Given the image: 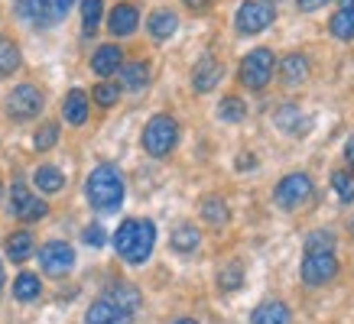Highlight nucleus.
<instances>
[{
    "label": "nucleus",
    "mask_w": 354,
    "mask_h": 324,
    "mask_svg": "<svg viewBox=\"0 0 354 324\" xmlns=\"http://www.w3.org/2000/svg\"><path fill=\"white\" fill-rule=\"evenodd\" d=\"M85 194H88V205L101 211V214H111L124 205V179H120L118 165L111 162H101L95 172L88 175L85 182Z\"/></svg>",
    "instance_id": "nucleus-1"
},
{
    "label": "nucleus",
    "mask_w": 354,
    "mask_h": 324,
    "mask_svg": "<svg viewBox=\"0 0 354 324\" xmlns=\"http://www.w3.org/2000/svg\"><path fill=\"white\" fill-rule=\"evenodd\" d=\"M118 72H120V88H127V91H143L150 85V65L147 62H127L120 65Z\"/></svg>",
    "instance_id": "nucleus-20"
},
{
    "label": "nucleus",
    "mask_w": 354,
    "mask_h": 324,
    "mask_svg": "<svg viewBox=\"0 0 354 324\" xmlns=\"http://www.w3.org/2000/svg\"><path fill=\"white\" fill-rule=\"evenodd\" d=\"M62 117L72 123V127H82L88 120V94L85 91H68L65 94V101H62Z\"/></svg>",
    "instance_id": "nucleus-19"
},
{
    "label": "nucleus",
    "mask_w": 354,
    "mask_h": 324,
    "mask_svg": "<svg viewBox=\"0 0 354 324\" xmlns=\"http://www.w3.org/2000/svg\"><path fill=\"white\" fill-rule=\"evenodd\" d=\"M250 324H292V312L286 302H279V298H267V302H260L250 314Z\"/></svg>",
    "instance_id": "nucleus-17"
},
{
    "label": "nucleus",
    "mask_w": 354,
    "mask_h": 324,
    "mask_svg": "<svg viewBox=\"0 0 354 324\" xmlns=\"http://www.w3.org/2000/svg\"><path fill=\"white\" fill-rule=\"evenodd\" d=\"M277 20V10L270 7L267 0H244L234 13V30L241 36H257Z\"/></svg>",
    "instance_id": "nucleus-5"
},
{
    "label": "nucleus",
    "mask_w": 354,
    "mask_h": 324,
    "mask_svg": "<svg viewBox=\"0 0 354 324\" xmlns=\"http://www.w3.org/2000/svg\"><path fill=\"white\" fill-rule=\"evenodd\" d=\"M82 240H85L88 247H101V243L108 240V234H104V227L101 224H88L85 230H82Z\"/></svg>",
    "instance_id": "nucleus-37"
},
{
    "label": "nucleus",
    "mask_w": 354,
    "mask_h": 324,
    "mask_svg": "<svg viewBox=\"0 0 354 324\" xmlns=\"http://www.w3.org/2000/svg\"><path fill=\"white\" fill-rule=\"evenodd\" d=\"M247 117V104L241 97H221V104H218V120H225V123H241Z\"/></svg>",
    "instance_id": "nucleus-31"
},
{
    "label": "nucleus",
    "mask_w": 354,
    "mask_h": 324,
    "mask_svg": "<svg viewBox=\"0 0 354 324\" xmlns=\"http://www.w3.org/2000/svg\"><path fill=\"white\" fill-rule=\"evenodd\" d=\"M312 179L306 172H290V175H283L277 185V192H273V198H277V205L279 207H286V211H296V207L302 205H309L312 201Z\"/></svg>",
    "instance_id": "nucleus-6"
},
{
    "label": "nucleus",
    "mask_w": 354,
    "mask_h": 324,
    "mask_svg": "<svg viewBox=\"0 0 354 324\" xmlns=\"http://www.w3.org/2000/svg\"><path fill=\"white\" fill-rule=\"evenodd\" d=\"M147 30H150V36L156 39V43H166L172 32L179 30V17L169 13V10H156L150 20H147Z\"/></svg>",
    "instance_id": "nucleus-21"
},
{
    "label": "nucleus",
    "mask_w": 354,
    "mask_h": 324,
    "mask_svg": "<svg viewBox=\"0 0 354 324\" xmlns=\"http://www.w3.org/2000/svg\"><path fill=\"white\" fill-rule=\"evenodd\" d=\"M111 240H114V250H118L120 259H127L130 266H140L153 253L156 227H153V221H124Z\"/></svg>",
    "instance_id": "nucleus-2"
},
{
    "label": "nucleus",
    "mask_w": 354,
    "mask_h": 324,
    "mask_svg": "<svg viewBox=\"0 0 354 324\" xmlns=\"http://www.w3.org/2000/svg\"><path fill=\"white\" fill-rule=\"evenodd\" d=\"M17 68H20V49H17L10 39H3V36H0V78L13 75Z\"/></svg>",
    "instance_id": "nucleus-32"
},
{
    "label": "nucleus",
    "mask_w": 354,
    "mask_h": 324,
    "mask_svg": "<svg viewBox=\"0 0 354 324\" xmlns=\"http://www.w3.org/2000/svg\"><path fill=\"white\" fill-rule=\"evenodd\" d=\"M183 3H185V7H192V10H205L212 0H183Z\"/></svg>",
    "instance_id": "nucleus-39"
},
{
    "label": "nucleus",
    "mask_w": 354,
    "mask_h": 324,
    "mask_svg": "<svg viewBox=\"0 0 354 324\" xmlns=\"http://www.w3.org/2000/svg\"><path fill=\"white\" fill-rule=\"evenodd\" d=\"M202 221L205 224H212V227H221L227 224V205L218 198V194H208V198H202Z\"/></svg>",
    "instance_id": "nucleus-27"
},
{
    "label": "nucleus",
    "mask_w": 354,
    "mask_h": 324,
    "mask_svg": "<svg viewBox=\"0 0 354 324\" xmlns=\"http://www.w3.org/2000/svg\"><path fill=\"white\" fill-rule=\"evenodd\" d=\"M221 78H225V65L218 62L215 55H202L192 68V88L198 94H208L215 85H221Z\"/></svg>",
    "instance_id": "nucleus-12"
},
{
    "label": "nucleus",
    "mask_w": 354,
    "mask_h": 324,
    "mask_svg": "<svg viewBox=\"0 0 354 324\" xmlns=\"http://www.w3.org/2000/svg\"><path fill=\"white\" fill-rule=\"evenodd\" d=\"M120 65H124V52H120V45H101V49L91 55V72H95L97 78H111Z\"/></svg>",
    "instance_id": "nucleus-18"
},
{
    "label": "nucleus",
    "mask_w": 354,
    "mask_h": 324,
    "mask_svg": "<svg viewBox=\"0 0 354 324\" xmlns=\"http://www.w3.org/2000/svg\"><path fill=\"white\" fill-rule=\"evenodd\" d=\"M140 26V10L137 3H118L114 10H111L108 17V30L114 32V36H133Z\"/></svg>",
    "instance_id": "nucleus-15"
},
{
    "label": "nucleus",
    "mask_w": 354,
    "mask_h": 324,
    "mask_svg": "<svg viewBox=\"0 0 354 324\" xmlns=\"http://www.w3.org/2000/svg\"><path fill=\"white\" fill-rule=\"evenodd\" d=\"M39 292H43V282H39V276H32V272H20L17 282H13V298L17 302H36Z\"/></svg>",
    "instance_id": "nucleus-24"
},
{
    "label": "nucleus",
    "mask_w": 354,
    "mask_h": 324,
    "mask_svg": "<svg viewBox=\"0 0 354 324\" xmlns=\"http://www.w3.org/2000/svg\"><path fill=\"white\" fill-rule=\"evenodd\" d=\"M10 214L20 217V221H43L49 214V205H46L39 194H32L23 182H13L10 188Z\"/></svg>",
    "instance_id": "nucleus-10"
},
{
    "label": "nucleus",
    "mask_w": 354,
    "mask_h": 324,
    "mask_svg": "<svg viewBox=\"0 0 354 324\" xmlns=\"http://www.w3.org/2000/svg\"><path fill=\"white\" fill-rule=\"evenodd\" d=\"M344 159L351 162V169H354V140H348V146H344Z\"/></svg>",
    "instance_id": "nucleus-41"
},
{
    "label": "nucleus",
    "mask_w": 354,
    "mask_h": 324,
    "mask_svg": "<svg viewBox=\"0 0 354 324\" xmlns=\"http://www.w3.org/2000/svg\"><path fill=\"white\" fill-rule=\"evenodd\" d=\"M104 298H111V302L120 305V308H124V312H130V314L140 308V292H137V285H130V282H114Z\"/></svg>",
    "instance_id": "nucleus-23"
},
{
    "label": "nucleus",
    "mask_w": 354,
    "mask_h": 324,
    "mask_svg": "<svg viewBox=\"0 0 354 324\" xmlns=\"http://www.w3.org/2000/svg\"><path fill=\"white\" fill-rule=\"evenodd\" d=\"M237 169H254V156H241V159H237Z\"/></svg>",
    "instance_id": "nucleus-40"
},
{
    "label": "nucleus",
    "mask_w": 354,
    "mask_h": 324,
    "mask_svg": "<svg viewBox=\"0 0 354 324\" xmlns=\"http://www.w3.org/2000/svg\"><path fill=\"white\" fill-rule=\"evenodd\" d=\"M273 123H277V130H283L286 136H302V133L312 130V120L306 117L302 108H296V104H283V108L273 114Z\"/></svg>",
    "instance_id": "nucleus-13"
},
{
    "label": "nucleus",
    "mask_w": 354,
    "mask_h": 324,
    "mask_svg": "<svg viewBox=\"0 0 354 324\" xmlns=\"http://www.w3.org/2000/svg\"><path fill=\"white\" fill-rule=\"evenodd\" d=\"M101 17H104V0H82V30H85V36H95Z\"/></svg>",
    "instance_id": "nucleus-29"
},
{
    "label": "nucleus",
    "mask_w": 354,
    "mask_h": 324,
    "mask_svg": "<svg viewBox=\"0 0 354 324\" xmlns=\"http://www.w3.org/2000/svg\"><path fill=\"white\" fill-rule=\"evenodd\" d=\"M338 10H354V0H338Z\"/></svg>",
    "instance_id": "nucleus-42"
},
{
    "label": "nucleus",
    "mask_w": 354,
    "mask_h": 324,
    "mask_svg": "<svg viewBox=\"0 0 354 324\" xmlns=\"http://www.w3.org/2000/svg\"><path fill=\"white\" fill-rule=\"evenodd\" d=\"M338 276V259L335 253H306L302 256V282L306 285H325Z\"/></svg>",
    "instance_id": "nucleus-11"
},
{
    "label": "nucleus",
    "mask_w": 354,
    "mask_h": 324,
    "mask_svg": "<svg viewBox=\"0 0 354 324\" xmlns=\"http://www.w3.org/2000/svg\"><path fill=\"white\" fill-rule=\"evenodd\" d=\"M130 321H133V314L124 312V308L114 305L111 298H97L85 312V324H130Z\"/></svg>",
    "instance_id": "nucleus-14"
},
{
    "label": "nucleus",
    "mask_w": 354,
    "mask_h": 324,
    "mask_svg": "<svg viewBox=\"0 0 354 324\" xmlns=\"http://www.w3.org/2000/svg\"><path fill=\"white\" fill-rule=\"evenodd\" d=\"M72 7H75V0H23L20 13L32 23V26L46 30V26L62 23L65 17H68V10H72Z\"/></svg>",
    "instance_id": "nucleus-7"
},
{
    "label": "nucleus",
    "mask_w": 354,
    "mask_h": 324,
    "mask_svg": "<svg viewBox=\"0 0 354 324\" xmlns=\"http://www.w3.org/2000/svg\"><path fill=\"white\" fill-rule=\"evenodd\" d=\"M198 240H202V234H198L192 224H179L176 230H172L169 243H172L176 253H195V250H198Z\"/></svg>",
    "instance_id": "nucleus-25"
},
{
    "label": "nucleus",
    "mask_w": 354,
    "mask_h": 324,
    "mask_svg": "<svg viewBox=\"0 0 354 324\" xmlns=\"http://www.w3.org/2000/svg\"><path fill=\"white\" fill-rule=\"evenodd\" d=\"M0 289H3V266H0Z\"/></svg>",
    "instance_id": "nucleus-44"
},
{
    "label": "nucleus",
    "mask_w": 354,
    "mask_h": 324,
    "mask_svg": "<svg viewBox=\"0 0 354 324\" xmlns=\"http://www.w3.org/2000/svg\"><path fill=\"white\" fill-rule=\"evenodd\" d=\"M7 256H10L13 263H26V259L32 256V234L30 230H17V234L7 237Z\"/></svg>",
    "instance_id": "nucleus-26"
},
{
    "label": "nucleus",
    "mask_w": 354,
    "mask_h": 324,
    "mask_svg": "<svg viewBox=\"0 0 354 324\" xmlns=\"http://www.w3.org/2000/svg\"><path fill=\"white\" fill-rule=\"evenodd\" d=\"M0 198H3V185H0Z\"/></svg>",
    "instance_id": "nucleus-46"
},
{
    "label": "nucleus",
    "mask_w": 354,
    "mask_h": 324,
    "mask_svg": "<svg viewBox=\"0 0 354 324\" xmlns=\"http://www.w3.org/2000/svg\"><path fill=\"white\" fill-rule=\"evenodd\" d=\"M43 104H46V97H43V91L36 85H17L7 94V114H10L13 120H30V117H36L39 110H43Z\"/></svg>",
    "instance_id": "nucleus-8"
},
{
    "label": "nucleus",
    "mask_w": 354,
    "mask_h": 324,
    "mask_svg": "<svg viewBox=\"0 0 354 324\" xmlns=\"http://www.w3.org/2000/svg\"><path fill=\"white\" fill-rule=\"evenodd\" d=\"M273 49H254V52L244 55V62H241V85L247 88V91H263V88L270 85V78H273Z\"/></svg>",
    "instance_id": "nucleus-4"
},
{
    "label": "nucleus",
    "mask_w": 354,
    "mask_h": 324,
    "mask_svg": "<svg viewBox=\"0 0 354 324\" xmlns=\"http://www.w3.org/2000/svg\"><path fill=\"white\" fill-rule=\"evenodd\" d=\"M55 143H59V123H43V127L36 130V136H32V146L39 152L53 150Z\"/></svg>",
    "instance_id": "nucleus-36"
},
{
    "label": "nucleus",
    "mask_w": 354,
    "mask_h": 324,
    "mask_svg": "<svg viewBox=\"0 0 354 324\" xmlns=\"http://www.w3.org/2000/svg\"><path fill=\"white\" fill-rule=\"evenodd\" d=\"M267 3H270V0H267ZM273 3H279V0H273Z\"/></svg>",
    "instance_id": "nucleus-47"
},
{
    "label": "nucleus",
    "mask_w": 354,
    "mask_h": 324,
    "mask_svg": "<svg viewBox=\"0 0 354 324\" xmlns=\"http://www.w3.org/2000/svg\"><path fill=\"white\" fill-rule=\"evenodd\" d=\"M176 143H179V123L169 114L150 117V123L143 127V150L160 159V156H169L176 150Z\"/></svg>",
    "instance_id": "nucleus-3"
},
{
    "label": "nucleus",
    "mask_w": 354,
    "mask_h": 324,
    "mask_svg": "<svg viewBox=\"0 0 354 324\" xmlns=\"http://www.w3.org/2000/svg\"><path fill=\"white\" fill-rule=\"evenodd\" d=\"M95 104L97 108H114L120 101V85H111V81H101V85H95Z\"/></svg>",
    "instance_id": "nucleus-35"
},
{
    "label": "nucleus",
    "mask_w": 354,
    "mask_h": 324,
    "mask_svg": "<svg viewBox=\"0 0 354 324\" xmlns=\"http://www.w3.org/2000/svg\"><path fill=\"white\" fill-rule=\"evenodd\" d=\"M332 188H335V194H338V201L351 205V201H354V175H351V169L335 172L332 175Z\"/></svg>",
    "instance_id": "nucleus-34"
},
{
    "label": "nucleus",
    "mask_w": 354,
    "mask_h": 324,
    "mask_svg": "<svg viewBox=\"0 0 354 324\" xmlns=\"http://www.w3.org/2000/svg\"><path fill=\"white\" fill-rule=\"evenodd\" d=\"M328 32H332L335 39H342V43H351L354 39V10H338L328 20Z\"/></svg>",
    "instance_id": "nucleus-28"
},
{
    "label": "nucleus",
    "mask_w": 354,
    "mask_h": 324,
    "mask_svg": "<svg viewBox=\"0 0 354 324\" xmlns=\"http://www.w3.org/2000/svg\"><path fill=\"white\" fill-rule=\"evenodd\" d=\"M302 247H306V253H335V234L332 230H312Z\"/></svg>",
    "instance_id": "nucleus-33"
},
{
    "label": "nucleus",
    "mask_w": 354,
    "mask_h": 324,
    "mask_svg": "<svg viewBox=\"0 0 354 324\" xmlns=\"http://www.w3.org/2000/svg\"><path fill=\"white\" fill-rule=\"evenodd\" d=\"M39 266H43L46 276H68L72 266H75V250L68 247L65 240H49L43 250H39Z\"/></svg>",
    "instance_id": "nucleus-9"
},
{
    "label": "nucleus",
    "mask_w": 354,
    "mask_h": 324,
    "mask_svg": "<svg viewBox=\"0 0 354 324\" xmlns=\"http://www.w3.org/2000/svg\"><path fill=\"white\" fill-rule=\"evenodd\" d=\"M244 285V266L241 263H225L218 272V289L221 292H237Z\"/></svg>",
    "instance_id": "nucleus-30"
},
{
    "label": "nucleus",
    "mask_w": 354,
    "mask_h": 324,
    "mask_svg": "<svg viewBox=\"0 0 354 324\" xmlns=\"http://www.w3.org/2000/svg\"><path fill=\"white\" fill-rule=\"evenodd\" d=\"M172 324H198V321H195V318H176Z\"/></svg>",
    "instance_id": "nucleus-43"
},
{
    "label": "nucleus",
    "mask_w": 354,
    "mask_h": 324,
    "mask_svg": "<svg viewBox=\"0 0 354 324\" xmlns=\"http://www.w3.org/2000/svg\"><path fill=\"white\" fill-rule=\"evenodd\" d=\"M296 3H299V10L312 13V10H319V7H325L328 0H296Z\"/></svg>",
    "instance_id": "nucleus-38"
},
{
    "label": "nucleus",
    "mask_w": 354,
    "mask_h": 324,
    "mask_svg": "<svg viewBox=\"0 0 354 324\" xmlns=\"http://www.w3.org/2000/svg\"><path fill=\"white\" fill-rule=\"evenodd\" d=\"M279 78H283V85L286 88L306 85V78H309V59H306L302 52L283 55V62H279Z\"/></svg>",
    "instance_id": "nucleus-16"
},
{
    "label": "nucleus",
    "mask_w": 354,
    "mask_h": 324,
    "mask_svg": "<svg viewBox=\"0 0 354 324\" xmlns=\"http://www.w3.org/2000/svg\"><path fill=\"white\" fill-rule=\"evenodd\" d=\"M32 185L43 194H59L65 188V175L59 172L55 165H39V169L32 172Z\"/></svg>",
    "instance_id": "nucleus-22"
},
{
    "label": "nucleus",
    "mask_w": 354,
    "mask_h": 324,
    "mask_svg": "<svg viewBox=\"0 0 354 324\" xmlns=\"http://www.w3.org/2000/svg\"><path fill=\"white\" fill-rule=\"evenodd\" d=\"M348 227H351V237H354V217H351V224H348Z\"/></svg>",
    "instance_id": "nucleus-45"
}]
</instances>
